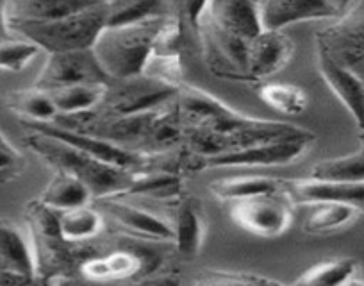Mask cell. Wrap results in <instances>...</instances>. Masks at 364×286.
<instances>
[{
  "mask_svg": "<svg viewBox=\"0 0 364 286\" xmlns=\"http://www.w3.org/2000/svg\"><path fill=\"white\" fill-rule=\"evenodd\" d=\"M38 201L43 202L48 208L55 209V211H65V209L91 204L93 194L80 179L61 172V170H54L50 183L45 186Z\"/></svg>",
  "mask_w": 364,
  "mask_h": 286,
  "instance_id": "cb8c5ba5",
  "label": "cell"
},
{
  "mask_svg": "<svg viewBox=\"0 0 364 286\" xmlns=\"http://www.w3.org/2000/svg\"><path fill=\"white\" fill-rule=\"evenodd\" d=\"M293 206L284 188L269 194L234 201L230 206V218L247 233L261 238H277L288 233L293 224Z\"/></svg>",
  "mask_w": 364,
  "mask_h": 286,
  "instance_id": "8992f818",
  "label": "cell"
},
{
  "mask_svg": "<svg viewBox=\"0 0 364 286\" xmlns=\"http://www.w3.org/2000/svg\"><path fill=\"white\" fill-rule=\"evenodd\" d=\"M41 52L38 45L22 38H9L0 41V72L18 74Z\"/></svg>",
  "mask_w": 364,
  "mask_h": 286,
  "instance_id": "1f68e13d",
  "label": "cell"
},
{
  "mask_svg": "<svg viewBox=\"0 0 364 286\" xmlns=\"http://www.w3.org/2000/svg\"><path fill=\"white\" fill-rule=\"evenodd\" d=\"M282 190V179L268 176H230L209 184V191L220 201L234 202L259 194Z\"/></svg>",
  "mask_w": 364,
  "mask_h": 286,
  "instance_id": "484cf974",
  "label": "cell"
},
{
  "mask_svg": "<svg viewBox=\"0 0 364 286\" xmlns=\"http://www.w3.org/2000/svg\"><path fill=\"white\" fill-rule=\"evenodd\" d=\"M36 282L31 240L11 221L0 218V285Z\"/></svg>",
  "mask_w": 364,
  "mask_h": 286,
  "instance_id": "7c38bea8",
  "label": "cell"
},
{
  "mask_svg": "<svg viewBox=\"0 0 364 286\" xmlns=\"http://www.w3.org/2000/svg\"><path fill=\"white\" fill-rule=\"evenodd\" d=\"M327 2L332 6V9L336 11V15L343 16L346 13V9H348L350 6L355 2V0H327Z\"/></svg>",
  "mask_w": 364,
  "mask_h": 286,
  "instance_id": "f35d334b",
  "label": "cell"
},
{
  "mask_svg": "<svg viewBox=\"0 0 364 286\" xmlns=\"http://www.w3.org/2000/svg\"><path fill=\"white\" fill-rule=\"evenodd\" d=\"M359 139H360V149H359V151L364 152V132H360Z\"/></svg>",
  "mask_w": 364,
  "mask_h": 286,
  "instance_id": "ab89813d",
  "label": "cell"
},
{
  "mask_svg": "<svg viewBox=\"0 0 364 286\" xmlns=\"http://www.w3.org/2000/svg\"><path fill=\"white\" fill-rule=\"evenodd\" d=\"M23 143L34 156H38V159H41L52 170H61L82 181L93 194V201L124 195L134 181L136 172L100 161L47 132L27 129Z\"/></svg>",
  "mask_w": 364,
  "mask_h": 286,
  "instance_id": "6da1fadb",
  "label": "cell"
},
{
  "mask_svg": "<svg viewBox=\"0 0 364 286\" xmlns=\"http://www.w3.org/2000/svg\"><path fill=\"white\" fill-rule=\"evenodd\" d=\"M360 209H363V213H364V204H363V206H360Z\"/></svg>",
  "mask_w": 364,
  "mask_h": 286,
  "instance_id": "60d3db41",
  "label": "cell"
},
{
  "mask_svg": "<svg viewBox=\"0 0 364 286\" xmlns=\"http://www.w3.org/2000/svg\"><path fill=\"white\" fill-rule=\"evenodd\" d=\"M29 240L33 245L36 281L58 282L68 279L75 265L79 267L82 256L73 243H68L59 229V215L43 202L31 201L26 208Z\"/></svg>",
  "mask_w": 364,
  "mask_h": 286,
  "instance_id": "277c9868",
  "label": "cell"
},
{
  "mask_svg": "<svg viewBox=\"0 0 364 286\" xmlns=\"http://www.w3.org/2000/svg\"><path fill=\"white\" fill-rule=\"evenodd\" d=\"M93 204L100 209L104 217H109L111 222L134 238L146 240V242H173V226L170 222L138 206L129 204L124 197L113 195V197L95 198Z\"/></svg>",
  "mask_w": 364,
  "mask_h": 286,
  "instance_id": "8fae6325",
  "label": "cell"
},
{
  "mask_svg": "<svg viewBox=\"0 0 364 286\" xmlns=\"http://www.w3.org/2000/svg\"><path fill=\"white\" fill-rule=\"evenodd\" d=\"M8 2L9 0H0V41L13 38L8 22Z\"/></svg>",
  "mask_w": 364,
  "mask_h": 286,
  "instance_id": "74e56055",
  "label": "cell"
},
{
  "mask_svg": "<svg viewBox=\"0 0 364 286\" xmlns=\"http://www.w3.org/2000/svg\"><path fill=\"white\" fill-rule=\"evenodd\" d=\"M143 75L156 81L164 83L168 86L181 88L184 85V72H182L181 55H161L150 54L146 65L143 68Z\"/></svg>",
  "mask_w": 364,
  "mask_h": 286,
  "instance_id": "d6a6232c",
  "label": "cell"
},
{
  "mask_svg": "<svg viewBox=\"0 0 364 286\" xmlns=\"http://www.w3.org/2000/svg\"><path fill=\"white\" fill-rule=\"evenodd\" d=\"M259 2H262V0H259Z\"/></svg>",
  "mask_w": 364,
  "mask_h": 286,
  "instance_id": "b9f144b4",
  "label": "cell"
},
{
  "mask_svg": "<svg viewBox=\"0 0 364 286\" xmlns=\"http://www.w3.org/2000/svg\"><path fill=\"white\" fill-rule=\"evenodd\" d=\"M107 85H73L48 92L58 115H73L100 106Z\"/></svg>",
  "mask_w": 364,
  "mask_h": 286,
  "instance_id": "f546056e",
  "label": "cell"
},
{
  "mask_svg": "<svg viewBox=\"0 0 364 286\" xmlns=\"http://www.w3.org/2000/svg\"><path fill=\"white\" fill-rule=\"evenodd\" d=\"M4 104L11 113L22 118V122L45 124L58 117V110H55L48 92L36 88V86L6 93Z\"/></svg>",
  "mask_w": 364,
  "mask_h": 286,
  "instance_id": "d4e9b609",
  "label": "cell"
},
{
  "mask_svg": "<svg viewBox=\"0 0 364 286\" xmlns=\"http://www.w3.org/2000/svg\"><path fill=\"white\" fill-rule=\"evenodd\" d=\"M338 22L364 36V0H355Z\"/></svg>",
  "mask_w": 364,
  "mask_h": 286,
  "instance_id": "d590c367",
  "label": "cell"
},
{
  "mask_svg": "<svg viewBox=\"0 0 364 286\" xmlns=\"http://www.w3.org/2000/svg\"><path fill=\"white\" fill-rule=\"evenodd\" d=\"M309 177L339 183H364V152L318 161Z\"/></svg>",
  "mask_w": 364,
  "mask_h": 286,
  "instance_id": "4dcf8cb0",
  "label": "cell"
},
{
  "mask_svg": "<svg viewBox=\"0 0 364 286\" xmlns=\"http://www.w3.org/2000/svg\"><path fill=\"white\" fill-rule=\"evenodd\" d=\"M336 11L327 0H262L261 22L264 29L282 31L309 20L334 18Z\"/></svg>",
  "mask_w": 364,
  "mask_h": 286,
  "instance_id": "e0dca14e",
  "label": "cell"
},
{
  "mask_svg": "<svg viewBox=\"0 0 364 286\" xmlns=\"http://www.w3.org/2000/svg\"><path fill=\"white\" fill-rule=\"evenodd\" d=\"M102 0H9L8 22H48L75 15Z\"/></svg>",
  "mask_w": 364,
  "mask_h": 286,
  "instance_id": "44dd1931",
  "label": "cell"
},
{
  "mask_svg": "<svg viewBox=\"0 0 364 286\" xmlns=\"http://www.w3.org/2000/svg\"><path fill=\"white\" fill-rule=\"evenodd\" d=\"M304 218L302 229L307 235H332L350 228L363 213L360 206L350 202H314Z\"/></svg>",
  "mask_w": 364,
  "mask_h": 286,
  "instance_id": "7402d4cb",
  "label": "cell"
},
{
  "mask_svg": "<svg viewBox=\"0 0 364 286\" xmlns=\"http://www.w3.org/2000/svg\"><path fill=\"white\" fill-rule=\"evenodd\" d=\"M202 47L205 61L215 74L234 81L248 83V52L250 40L227 33L213 26L208 20H202L200 26Z\"/></svg>",
  "mask_w": 364,
  "mask_h": 286,
  "instance_id": "30bf717a",
  "label": "cell"
},
{
  "mask_svg": "<svg viewBox=\"0 0 364 286\" xmlns=\"http://www.w3.org/2000/svg\"><path fill=\"white\" fill-rule=\"evenodd\" d=\"M316 61L320 75L339 102L352 115L360 132H364V83L345 66L338 65L327 52L316 45Z\"/></svg>",
  "mask_w": 364,
  "mask_h": 286,
  "instance_id": "5bb4252c",
  "label": "cell"
},
{
  "mask_svg": "<svg viewBox=\"0 0 364 286\" xmlns=\"http://www.w3.org/2000/svg\"><path fill=\"white\" fill-rule=\"evenodd\" d=\"M164 20L166 16L104 27L91 51L107 78L127 79L143 74L146 59L152 54L154 41Z\"/></svg>",
  "mask_w": 364,
  "mask_h": 286,
  "instance_id": "7a4b0ae2",
  "label": "cell"
},
{
  "mask_svg": "<svg viewBox=\"0 0 364 286\" xmlns=\"http://www.w3.org/2000/svg\"><path fill=\"white\" fill-rule=\"evenodd\" d=\"M360 265L355 258L343 256L323 260L320 263L307 268L299 279L296 285H325V286H338V285H352L355 281V275L359 274Z\"/></svg>",
  "mask_w": 364,
  "mask_h": 286,
  "instance_id": "83f0119b",
  "label": "cell"
},
{
  "mask_svg": "<svg viewBox=\"0 0 364 286\" xmlns=\"http://www.w3.org/2000/svg\"><path fill=\"white\" fill-rule=\"evenodd\" d=\"M109 0H102L75 15L48 22H9L13 36L38 45L47 54L91 48L107 26Z\"/></svg>",
  "mask_w": 364,
  "mask_h": 286,
  "instance_id": "3957f363",
  "label": "cell"
},
{
  "mask_svg": "<svg viewBox=\"0 0 364 286\" xmlns=\"http://www.w3.org/2000/svg\"><path fill=\"white\" fill-rule=\"evenodd\" d=\"M316 45L364 83V36L338 22L316 34Z\"/></svg>",
  "mask_w": 364,
  "mask_h": 286,
  "instance_id": "d6986e66",
  "label": "cell"
},
{
  "mask_svg": "<svg viewBox=\"0 0 364 286\" xmlns=\"http://www.w3.org/2000/svg\"><path fill=\"white\" fill-rule=\"evenodd\" d=\"M26 170V158L0 131V184L18 179Z\"/></svg>",
  "mask_w": 364,
  "mask_h": 286,
  "instance_id": "e575fe53",
  "label": "cell"
},
{
  "mask_svg": "<svg viewBox=\"0 0 364 286\" xmlns=\"http://www.w3.org/2000/svg\"><path fill=\"white\" fill-rule=\"evenodd\" d=\"M316 136H302V138H284L273 142L257 143L240 151L223 152L211 158L197 159L190 156L188 169H259V166H282L302 158L311 149Z\"/></svg>",
  "mask_w": 364,
  "mask_h": 286,
  "instance_id": "5b68a950",
  "label": "cell"
},
{
  "mask_svg": "<svg viewBox=\"0 0 364 286\" xmlns=\"http://www.w3.org/2000/svg\"><path fill=\"white\" fill-rule=\"evenodd\" d=\"M295 54V43L284 31L262 29L250 40L248 52V83H259L272 78L288 63Z\"/></svg>",
  "mask_w": 364,
  "mask_h": 286,
  "instance_id": "4fadbf2b",
  "label": "cell"
},
{
  "mask_svg": "<svg viewBox=\"0 0 364 286\" xmlns=\"http://www.w3.org/2000/svg\"><path fill=\"white\" fill-rule=\"evenodd\" d=\"M58 215L63 238L73 245H82V243L97 238L106 224V217L93 202L79 206V208L58 211Z\"/></svg>",
  "mask_w": 364,
  "mask_h": 286,
  "instance_id": "603a6c76",
  "label": "cell"
},
{
  "mask_svg": "<svg viewBox=\"0 0 364 286\" xmlns=\"http://www.w3.org/2000/svg\"><path fill=\"white\" fill-rule=\"evenodd\" d=\"M173 245L182 260H193L200 253L205 238V222L198 198L182 194L177 198L173 221Z\"/></svg>",
  "mask_w": 364,
  "mask_h": 286,
  "instance_id": "ac0fdd59",
  "label": "cell"
},
{
  "mask_svg": "<svg viewBox=\"0 0 364 286\" xmlns=\"http://www.w3.org/2000/svg\"><path fill=\"white\" fill-rule=\"evenodd\" d=\"M177 92L178 88L175 86H168L143 74L127 79H111L99 111L109 117L152 111L173 100Z\"/></svg>",
  "mask_w": 364,
  "mask_h": 286,
  "instance_id": "52a82bcc",
  "label": "cell"
},
{
  "mask_svg": "<svg viewBox=\"0 0 364 286\" xmlns=\"http://www.w3.org/2000/svg\"><path fill=\"white\" fill-rule=\"evenodd\" d=\"M111 79L91 48L47 54L43 68L34 79L36 88L52 92L73 85H107Z\"/></svg>",
  "mask_w": 364,
  "mask_h": 286,
  "instance_id": "ba28073f",
  "label": "cell"
},
{
  "mask_svg": "<svg viewBox=\"0 0 364 286\" xmlns=\"http://www.w3.org/2000/svg\"><path fill=\"white\" fill-rule=\"evenodd\" d=\"M208 4L209 0H182V11H184L186 22L191 29H198Z\"/></svg>",
  "mask_w": 364,
  "mask_h": 286,
  "instance_id": "8d00e7d4",
  "label": "cell"
},
{
  "mask_svg": "<svg viewBox=\"0 0 364 286\" xmlns=\"http://www.w3.org/2000/svg\"><path fill=\"white\" fill-rule=\"evenodd\" d=\"M257 95L268 107L286 117H299L309 106V95L304 88L288 83H264Z\"/></svg>",
  "mask_w": 364,
  "mask_h": 286,
  "instance_id": "f1b7e54d",
  "label": "cell"
},
{
  "mask_svg": "<svg viewBox=\"0 0 364 286\" xmlns=\"http://www.w3.org/2000/svg\"><path fill=\"white\" fill-rule=\"evenodd\" d=\"M282 188L295 204H314V202H350L364 204V183H339L306 177V179H284Z\"/></svg>",
  "mask_w": 364,
  "mask_h": 286,
  "instance_id": "2e32d148",
  "label": "cell"
},
{
  "mask_svg": "<svg viewBox=\"0 0 364 286\" xmlns=\"http://www.w3.org/2000/svg\"><path fill=\"white\" fill-rule=\"evenodd\" d=\"M173 15L171 0H109L107 26L141 22L150 18H163Z\"/></svg>",
  "mask_w": 364,
  "mask_h": 286,
  "instance_id": "4316f807",
  "label": "cell"
},
{
  "mask_svg": "<svg viewBox=\"0 0 364 286\" xmlns=\"http://www.w3.org/2000/svg\"><path fill=\"white\" fill-rule=\"evenodd\" d=\"M198 285H234V286H250V285H279V281L269 279L266 275L254 274L245 270H202L198 277H195Z\"/></svg>",
  "mask_w": 364,
  "mask_h": 286,
  "instance_id": "836d02e7",
  "label": "cell"
},
{
  "mask_svg": "<svg viewBox=\"0 0 364 286\" xmlns=\"http://www.w3.org/2000/svg\"><path fill=\"white\" fill-rule=\"evenodd\" d=\"M202 20L245 40H252L264 29L259 0H209Z\"/></svg>",
  "mask_w": 364,
  "mask_h": 286,
  "instance_id": "9a60e30c",
  "label": "cell"
},
{
  "mask_svg": "<svg viewBox=\"0 0 364 286\" xmlns=\"http://www.w3.org/2000/svg\"><path fill=\"white\" fill-rule=\"evenodd\" d=\"M159 256L150 247H127L114 249L102 256L87 254L80 260L77 270L90 281H117L143 274H152L159 270Z\"/></svg>",
  "mask_w": 364,
  "mask_h": 286,
  "instance_id": "9c48e42d",
  "label": "cell"
},
{
  "mask_svg": "<svg viewBox=\"0 0 364 286\" xmlns=\"http://www.w3.org/2000/svg\"><path fill=\"white\" fill-rule=\"evenodd\" d=\"M182 142H184V125L173 99L157 107L139 151L146 154H163L181 147Z\"/></svg>",
  "mask_w": 364,
  "mask_h": 286,
  "instance_id": "ffe728a7",
  "label": "cell"
}]
</instances>
